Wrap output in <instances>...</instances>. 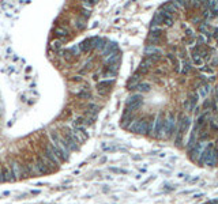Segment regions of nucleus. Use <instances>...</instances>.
Here are the masks:
<instances>
[{
  "instance_id": "nucleus-1",
  "label": "nucleus",
  "mask_w": 218,
  "mask_h": 204,
  "mask_svg": "<svg viewBox=\"0 0 218 204\" xmlns=\"http://www.w3.org/2000/svg\"><path fill=\"white\" fill-rule=\"evenodd\" d=\"M202 150H203V143H202V142H198L196 144H195L194 147L191 148V150H188V154H189V158H191V161L196 162V161L199 159V157H201Z\"/></svg>"
},
{
  "instance_id": "nucleus-2",
  "label": "nucleus",
  "mask_w": 218,
  "mask_h": 204,
  "mask_svg": "<svg viewBox=\"0 0 218 204\" xmlns=\"http://www.w3.org/2000/svg\"><path fill=\"white\" fill-rule=\"evenodd\" d=\"M198 99H199V94L198 93H189L188 94V101L191 105V110H194L198 106Z\"/></svg>"
},
{
  "instance_id": "nucleus-3",
  "label": "nucleus",
  "mask_w": 218,
  "mask_h": 204,
  "mask_svg": "<svg viewBox=\"0 0 218 204\" xmlns=\"http://www.w3.org/2000/svg\"><path fill=\"white\" fill-rule=\"evenodd\" d=\"M196 137H198V133L192 131V132H191V135H189V139H188V142H187V148H188V150H191V148L194 147V146L198 143V142H196Z\"/></svg>"
},
{
  "instance_id": "nucleus-4",
  "label": "nucleus",
  "mask_w": 218,
  "mask_h": 204,
  "mask_svg": "<svg viewBox=\"0 0 218 204\" xmlns=\"http://www.w3.org/2000/svg\"><path fill=\"white\" fill-rule=\"evenodd\" d=\"M181 67H183L181 69H180V71H181V74H183V75H187V74L189 72V68H191V64H189L188 61H186V60H184V61L181 63Z\"/></svg>"
},
{
  "instance_id": "nucleus-5",
  "label": "nucleus",
  "mask_w": 218,
  "mask_h": 204,
  "mask_svg": "<svg viewBox=\"0 0 218 204\" xmlns=\"http://www.w3.org/2000/svg\"><path fill=\"white\" fill-rule=\"evenodd\" d=\"M209 93H210V84H209V83H204L203 86L201 87V95L203 98H206Z\"/></svg>"
},
{
  "instance_id": "nucleus-6",
  "label": "nucleus",
  "mask_w": 218,
  "mask_h": 204,
  "mask_svg": "<svg viewBox=\"0 0 218 204\" xmlns=\"http://www.w3.org/2000/svg\"><path fill=\"white\" fill-rule=\"evenodd\" d=\"M203 109H207V110H210V109H211V101H210V99H204Z\"/></svg>"
},
{
  "instance_id": "nucleus-7",
  "label": "nucleus",
  "mask_w": 218,
  "mask_h": 204,
  "mask_svg": "<svg viewBox=\"0 0 218 204\" xmlns=\"http://www.w3.org/2000/svg\"><path fill=\"white\" fill-rule=\"evenodd\" d=\"M214 155H215V161H217V163H218V140L214 144Z\"/></svg>"
},
{
  "instance_id": "nucleus-8",
  "label": "nucleus",
  "mask_w": 218,
  "mask_h": 204,
  "mask_svg": "<svg viewBox=\"0 0 218 204\" xmlns=\"http://www.w3.org/2000/svg\"><path fill=\"white\" fill-rule=\"evenodd\" d=\"M183 105H184V108H186V110H188V112H192V110H191V105H189V101L188 99L184 101Z\"/></svg>"
},
{
  "instance_id": "nucleus-9",
  "label": "nucleus",
  "mask_w": 218,
  "mask_h": 204,
  "mask_svg": "<svg viewBox=\"0 0 218 204\" xmlns=\"http://www.w3.org/2000/svg\"><path fill=\"white\" fill-rule=\"evenodd\" d=\"M210 128H211V129L214 131V132H218V125L215 124L214 121H210Z\"/></svg>"
},
{
  "instance_id": "nucleus-10",
  "label": "nucleus",
  "mask_w": 218,
  "mask_h": 204,
  "mask_svg": "<svg viewBox=\"0 0 218 204\" xmlns=\"http://www.w3.org/2000/svg\"><path fill=\"white\" fill-rule=\"evenodd\" d=\"M201 71L202 72H209V74H211V72H213V68H210V67H201Z\"/></svg>"
},
{
  "instance_id": "nucleus-11",
  "label": "nucleus",
  "mask_w": 218,
  "mask_h": 204,
  "mask_svg": "<svg viewBox=\"0 0 218 204\" xmlns=\"http://www.w3.org/2000/svg\"><path fill=\"white\" fill-rule=\"evenodd\" d=\"M194 64L195 65H202V64H203V60H202L201 57H199V59H195L194 60Z\"/></svg>"
},
{
  "instance_id": "nucleus-12",
  "label": "nucleus",
  "mask_w": 218,
  "mask_h": 204,
  "mask_svg": "<svg viewBox=\"0 0 218 204\" xmlns=\"http://www.w3.org/2000/svg\"><path fill=\"white\" fill-rule=\"evenodd\" d=\"M192 112L195 113V116H201V108H199V106H196L194 110H192Z\"/></svg>"
},
{
  "instance_id": "nucleus-13",
  "label": "nucleus",
  "mask_w": 218,
  "mask_h": 204,
  "mask_svg": "<svg viewBox=\"0 0 218 204\" xmlns=\"http://www.w3.org/2000/svg\"><path fill=\"white\" fill-rule=\"evenodd\" d=\"M192 34H194V33H192V30L187 27V30H186V36H187V37H192Z\"/></svg>"
},
{
  "instance_id": "nucleus-14",
  "label": "nucleus",
  "mask_w": 218,
  "mask_h": 204,
  "mask_svg": "<svg viewBox=\"0 0 218 204\" xmlns=\"http://www.w3.org/2000/svg\"><path fill=\"white\" fill-rule=\"evenodd\" d=\"M213 37H214L215 40H218V29H214V31H213Z\"/></svg>"
},
{
  "instance_id": "nucleus-15",
  "label": "nucleus",
  "mask_w": 218,
  "mask_h": 204,
  "mask_svg": "<svg viewBox=\"0 0 218 204\" xmlns=\"http://www.w3.org/2000/svg\"><path fill=\"white\" fill-rule=\"evenodd\" d=\"M206 204H218V199H214V200H210V201H207Z\"/></svg>"
}]
</instances>
